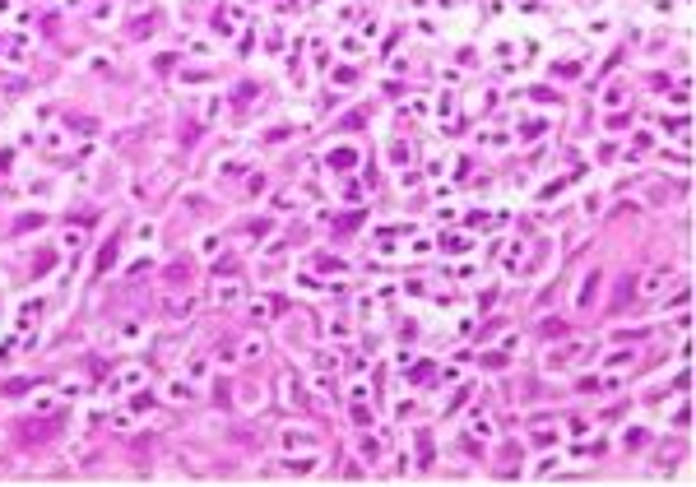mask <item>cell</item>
I'll return each mask as SVG.
<instances>
[{
	"instance_id": "obj_1",
	"label": "cell",
	"mask_w": 696,
	"mask_h": 487,
	"mask_svg": "<svg viewBox=\"0 0 696 487\" xmlns=\"http://www.w3.org/2000/svg\"><path fill=\"white\" fill-rule=\"evenodd\" d=\"M668 278H673V265H668V260H664V265H654V269H650V278H645V297H654V292H659Z\"/></svg>"
}]
</instances>
